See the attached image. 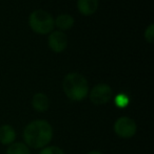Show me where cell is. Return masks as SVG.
Listing matches in <instances>:
<instances>
[{"mask_svg":"<svg viewBox=\"0 0 154 154\" xmlns=\"http://www.w3.org/2000/svg\"><path fill=\"white\" fill-rule=\"evenodd\" d=\"M53 137V128L51 124L44 120H36L23 130V140L28 147L34 149L44 148L50 144Z\"/></svg>","mask_w":154,"mask_h":154,"instance_id":"obj_1","label":"cell"},{"mask_svg":"<svg viewBox=\"0 0 154 154\" xmlns=\"http://www.w3.org/2000/svg\"><path fill=\"white\" fill-rule=\"evenodd\" d=\"M62 89L71 101L80 102L88 95L89 84L81 73L70 72L62 80Z\"/></svg>","mask_w":154,"mask_h":154,"instance_id":"obj_2","label":"cell"},{"mask_svg":"<svg viewBox=\"0 0 154 154\" xmlns=\"http://www.w3.org/2000/svg\"><path fill=\"white\" fill-rule=\"evenodd\" d=\"M29 25L32 31L39 35H48L54 31V18L44 10H36L29 17Z\"/></svg>","mask_w":154,"mask_h":154,"instance_id":"obj_3","label":"cell"},{"mask_svg":"<svg viewBox=\"0 0 154 154\" xmlns=\"http://www.w3.org/2000/svg\"><path fill=\"white\" fill-rule=\"evenodd\" d=\"M114 131L121 138H131L137 132V125L129 116H120L114 123Z\"/></svg>","mask_w":154,"mask_h":154,"instance_id":"obj_4","label":"cell"},{"mask_svg":"<svg viewBox=\"0 0 154 154\" xmlns=\"http://www.w3.org/2000/svg\"><path fill=\"white\" fill-rule=\"evenodd\" d=\"M113 97V90L108 84L99 83L90 91V100L95 105H105Z\"/></svg>","mask_w":154,"mask_h":154,"instance_id":"obj_5","label":"cell"},{"mask_svg":"<svg viewBox=\"0 0 154 154\" xmlns=\"http://www.w3.org/2000/svg\"><path fill=\"white\" fill-rule=\"evenodd\" d=\"M49 47L54 53H62L68 46V37L61 31H53L48 39Z\"/></svg>","mask_w":154,"mask_h":154,"instance_id":"obj_6","label":"cell"},{"mask_svg":"<svg viewBox=\"0 0 154 154\" xmlns=\"http://www.w3.org/2000/svg\"><path fill=\"white\" fill-rule=\"evenodd\" d=\"M98 0H77V8L84 16H91L98 8Z\"/></svg>","mask_w":154,"mask_h":154,"instance_id":"obj_7","label":"cell"},{"mask_svg":"<svg viewBox=\"0 0 154 154\" xmlns=\"http://www.w3.org/2000/svg\"><path fill=\"white\" fill-rule=\"evenodd\" d=\"M32 105L33 108L38 112H45L50 107V100L47 94L42 92H37L34 94L32 99Z\"/></svg>","mask_w":154,"mask_h":154,"instance_id":"obj_8","label":"cell"},{"mask_svg":"<svg viewBox=\"0 0 154 154\" xmlns=\"http://www.w3.org/2000/svg\"><path fill=\"white\" fill-rule=\"evenodd\" d=\"M16 138V132L11 125L0 126V143L2 145H11Z\"/></svg>","mask_w":154,"mask_h":154,"instance_id":"obj_9","label":"cell"},{"mask_svg":"<svg viewBox=\"0 0 154 154\" xmlns=\"http://www.w3.org/2000/svg\"><path fill=\"white\" fill-rule=\"evenodd\" d=\"M54 23H55V26H57L60 31H67V29H72L75 20L71 15L61 14L58 15L56 19H54Z\"/></svg>","mask_w":154,"mask_h":154,"instance_id":"obj_10","label":"cell"},{"mask_svg":"<svg viewBox=\"0 0 154 154\" xmlns=\"http://www.w3.org/2000/svg\"><path fill=\"white\" fill-rule=\"evenodd\" d=\"M6 154H31L29 147L23 143H13L8 146Z\"/></svg>","mask_w":154,"mask_h":154,"instance_id":"obj_11","label":"cell"},{"mask_svg":"<svg viewBox=\"0 0 154 154\" xmlns=\"http://www.w3.org/2000/svg\"><path fill=\"white\" fill-rule=\"evenodd\" d=\"M114 102L115 105L119 108H125L129 105L130 103V97H128L126 93H118L115 97H114Z\"/></svg>","mask_w":154,"mask_h":154,"instance_id":"obj_12","label":"cell"},{"mask_svg":"<svg viewBox=\"0 0 154 154\" xmlns=\"http://www.w3.org/2000/svg\"><path fill=\"white\" fill-rule=\"evenodd\" d=\"M38 154H64V151L57 146H49L42 148V150L40 151Z\"/></svg>","mask_w":154,"mask_h":154,"instance_id":"obj_13","label":"cell"},{"mask_svg":"<svg viewBox=\"0 0 154 154\" xmlns=\"http://www.w3.org/2000/svg\"><path fill=\"white\" fill-rule=\"evenodd\" d=\"M144 37H145V40L148 43H153V39H154V24L153 23H150V24L148 25V27L145 29Z\"/></svg>","mask_w":154,"mask_h":154,"instance_id":"obj_14","label":"cell"},{"mask_svg":"<svg viewBox=\"0 0 154 154\" xmlns=\"http://www.w3.org/2000/svg\"><path fill=\"white\" fill-rule=\"evenodd\" d=\"M88 154H103L100 151H97V150H93V151H90Z\"/></svg>","mask_w":154,"mask_h":154,"instance_id":"obj_15","label":"cell"}]
</instances>
